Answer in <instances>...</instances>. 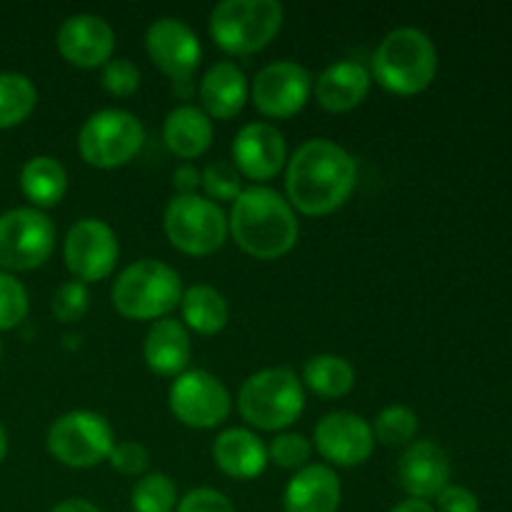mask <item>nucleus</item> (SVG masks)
<instances>
[{"label": "nucleus", "instance_id": "obj_1", "mask_svg": "<svg viewBox=\"0 0 512 512\" xmlns=\"http://www.w3.org/2000/svg\"><path fill=\"white\" fill-rule=\"evenodd\" d=\"M355 183L358 165L335 140H305L288 160V203L305 215H328L338 210L350 198Z\"/></svg>", "mask_w": 512, "mask_h": 512}, {"label": "nucleus", "instance_id": "obj_2", "mask_svg": "<svg viewBox=\"0 0 512 512\" xmlns=\"http://www.w3.org/2000/svg\"><path fill=\"white\" fill-rule=\"evenodd\" d=\"M228 230L245 253L260 260L290 253L300 233L293 205L265 185H250L235 198Z\"/></svg>", "mask_w": 512, "mask_h": 512}, {"label": "nucleus", "instance_id": "obj_3", "mask_svg": "<svg viewBox=\"0 0 512 512\" xmlns=\"http://www.w3.org/2000/svg\"><path fill=\"white\" fill-rule=\"evenodd\" d=\"M373 73L385 90L415 95L428 88L438 73V53L423 30L395 28L380 40L373 55Z\"/></svg>", "mask_w": 512, "mask_h": 512}, {"label": "nucleus", "instance_id": "obj_4", "mask_svg": "<svg viewBox=\"0 0 512 512\" xmlns=\"http://www.w3.org/2000/svg\"><path fill=\"white\" fill-rule=\"evenodd\" d=\"M183 298L180 275L160 260L145 258L128 265L113 283V305L123 318L158 320Z\"/></svg>", "mask_w": 512, "mask_h": 512}, {"label": "nucleus", "instance_id": "obj_5", "mask_svg": "<svg viewBox=\"0 0 512 512\" xmlns=\"http://www.w3.org/2000/svg\"><path fill=\"white\" fill-rule=\"evenodd\" d=\"M305 390L290 368H265L250 375L238 393V410L260 430H283L300 418Z\"/></svg>", "mask_w": 512, "mask_h": 512}, {"label": "nucleus", "instance_id": "obj_6", "mask_svg": "<svg viewBox=\"0 0 512 512\" xmlns=\"http://www.w3.org/2000/svg\"><path fill=\"white\" fill-rule=\"evenodd\" d=\"M283 18L278 0H223L210 13V35L228 53L248 55L278 35Z\"/></svg>", "mask_w": 512, "mask_h": 512}, {"label": "nucleus", "instance_id": "obj_7", "mask_svg": "<svg viewBox=\"0 0 512 512\" xmlns=\"http://www.w3.org/2000/svg\"><path fill=\"white\" fill-rule=\"evenodd\" d=\"M145 128L138 115L120 108H103L90 115L78 135L83 160L95 168H120L140 153Z\"/></svg>", "mask_w": 512, "mask_h": 512}, {"label": "nucleus", "instance_id": "obj_8", "mask_svg": "<svg viewBox=\"0 0 512 512\" xmlns=\"http://www.w3.org/2000/svg\"><path fill=\"white\" fill-rule=\"evenodd\" d=\"M165 235L188 255H210L228 238L223 208L205 195H175L163 215Z\"/></svg>", "mask_w": 512, "mask_h": 512}, {"label": "nucleus", "instance_id": "obj_9", "mask_svg": "<svg viewBox=\"0 0 512 512\" xmlns=\"http://www.w3.org/2000/svg\"><path fill=\"white\" fill-rule=\"evenodd\" d=\"M115 445L108 420L93 410H70L48 430V450L68 468H93L110 458Z\"/></svg>", "mask_w": 512, "mask_h": 512}, {"label": "nucleus", "instance_id": "obj_10", "mask_svg": "<svg viewBox=\"0 0 512 512\" xmlns=\"http://www.w3.org/2000/svg\"><path fill=\"white\" fill-rule=\"evenodd\" d=\"M55 248V225L43 210L13 208L0 213V268L5 273L40 268Z\"/></svg>", "mask_w": 512, "mask_h": 512}, {"label": "nucleus", "instance_id": "obj_11", "mask_svg": "<svg viewBox=\"0 0 512 512\" xmlns=\"http://www.w3.org/2000/svg\"><path fill=\"white\" fill-rule=\"evenodd\" d=\"M168 405L183 425L208 430L230 415V393L208 370H185L170 385Z\"/></svg>", "mask_w": 512, "mask_h": 512}, {"label": "nucleus", "instance_id": "obj_12", "mask_svg": "<svg viewBox=\"0 0 512 512\" xmlns=\"http://www.w3.org/2000/svg\"><path fill=\"white\" fill-rule=\"evenodd\" d=\"M118 238L115 230L100 218H80L68 228L63 258L70 273L80 283H95L113 273L118 263Z\"/></svg>", "mask_w": 512, "mask_h": 512}, {"label": "nucleus", "instance_id": "obj_13", "mask_svg": "<svg viewBox=\"0 0 512 512\" xmlns=\"http://www.w3.org/2000/svg\"><path fill=\"white\" fill-rule=\"evenodd\" d=\"M313 93V75L295 60H275L265 65L253 80L255 108L268 118H290L308 103Z\"/></svg>", "mask_w": 512, "mask_h": 512}, {"label": "nucleus", "instance_id": "obj_14", "mask_svg": "<svg viewBox=\"0 0 512 512\" xmlns=\"http://www.w3.org/2000/svg\"><path fill=\"white\" fill-rule=\"evenodd\" d=\"M145 48L150 60L163 70L165 75L183 83L200 65V40L195 30L180 18H158L145 33Z\"/></svg>", "mask_w": 512, "mask_h": 512}, {"label": "nucleus", "instance_id": "obj_15", "mask_svg": "<svg viewBox=\"0 0 512 512\" xmlns=\"http://www.w3.org/2000/svg\"><path fill=\"white\" fill-rule=\"evenodd\" d=\"M315 448L325 460L343 468L363 465L373 455V425L355 413H328L315 425Z\"/></svg>", "mask_w": 512, "mask_h": 512}, {"label": "nucleus", "instance_id": "obj_16", "mask_svg": "<svg viewBox=\"0 0 512 512\" xmlns=\"http://www.w3.org/2000/svg\"><path fill=\"white\" fill-rule=\"evenodd\" d=\"M450 460L438 443L418 440L405 448L395 465V483L413 500L438 498L440 490L448 488Z\"/></svg>", "mask_w": 512, "mask_h": 512}, {"label": "nucleus", "instance_id": "obj_17", "mask_svg": "<svg viewBox=\"0 0 512 512\" xmlns=\"http://www.w3.org/2000/svg\"><path fill=\"white\" fill-rule=\"evenodd\" d=\"M58 50L68 63L78 68L105 65L113 55L115 33L105 18L95 13H75L58 28Z\"/></svg>", "mask_w": 512, "mask_h": 512}, {"label": "nucleus", "instance_id": "obj_18", "mask_svg": "<svg viewBox=\"0 0 512 512\" xmlns=\"http://www.w3.org/2000/svg\"><path fill=\"white\" fill-rule=\"evenodd\" d=\"M285 158H288L285 138L275 125L248 123L235 135L233 165L250 180H270L278 175Z\"/></svg>", "mask_w": 512, "mask_h": 512}, {"label": "nucleus", "instance_id": "obj_19", "mask_svg": "<svg viewBox=\"0 0 512 512\" xmlns=\"http://www.w3.org/2000/svg\"><path fill=\"white\" fill-rule=\"evenodd\" d=\"M340 480L328 465H305L288 483L283 495L285 512H338Z\"/></svg>", "mask_w": 512, "mask_h": 512}, {"label": "nucleus", "instance_id": "obj_20", "mask_svg": "<svg viewBox=\"0 0 512 512\" xmlns=\"http://www.w3.org/2000/svg\"><path fill=\"white\" fill-rule=\"evenodd\" d=\"M250 95L248 78L233 60H220L200 80V100L208 118L228 120L243 110Z\"/></svg>", "mask_w": 512, "mask_h": 512}, {"label": "nucleus", "instance_id": "obj_21", "mask_svg": "<svg viewBox=\"0 0 512 512\" xmlns=\"http://www.w3.org/2000/svg\"><path fill=\"white\" fill-rule=\"evenodd\" d=\"M315 98L330 113H345L363 103L370 90V73L358 60L328 65L313 83Z\"/></svg>", "mask_w": 512, "mask_h": 512}, {"label": "nucleus", "instance_id": "obj_22", "mask_svg": "<svg viewBox=\"0 0 512 512\" xmlns=\"http://www.w3.org/2000/svg\"><path fill=\"white\" fill-rule=\"evenodd\" d=\"M213 458L225 475L235 480H253L268 465V448L245 428H228L215 438Z\"/></svg>", "mask_w": 512, "mask_h": 512}, {"label": "nucleus", "instance_id": "obj_23", "mask_svg": "<svg viewBox=\"0 0 512 512\" xmlns=\"http://www.w3.org/2000/svg\"><path fill=\"white\" fill-rule=\"evenodd\" d=\"M145 363L158 375H180L190 360V335L178 320H155L145 335Z\"/></svg>", "mask_w": 512, "mask_h": 512}, {"label": "nucleus", "instance_id": "obj_24", "mask_svg": "<svg viewBox=\"0 0 512 512\" xmlns=\"http://www.w3.org/2000/svg\"><path fill=\"white\" fill-rule=\"evenodd\" d=\"M163 138L178 158H198L213 143V120L195 105H178L165 118Z\"/></svg>", "mask_w": 512, "mask_h": 512}, {"label": "nucleus", "instance_id": "obj_25", "mask_svg": "<svg viewBox=\"0 0 512 512\" xmlns=\"http://www.w3.org/2000/svg\"><path fill=\"white\" fill-rule=\"evenodd\" d=\"M20 188L35 208H50L63 200L68 190V173L53 155H35L20 170Z\"/></svg>", "mask_w": 512, "mask_h": 512}, {"label": "nucleus", "instance_id": "obj_26", "mask_svg": "<svg viewBox=\"0 0 512 512\" xmlns=\"http://www.w3.org/2000/svg\"><path fill=\"white\" fill-rule=\"evenodd\" d=\"M180 308H183L185 325L200 335L220 333L228 323V300L213 285H193L183 290Z\"/></svg>", "mask_w": 512, "mask_h": 512}, {"label": "nucleus", "instance_id": "obj_27", "mask_svg": "<svg viewBox=\"0 0 512 512\" xmlns=\"http://www.w3.org/2000/svg\"><path fill=\"white\" fill-rule=\"evenodd\" d=\"M303 380L320 398H343L353 390L355 370L345 358L333 353L315 355L305 363Z\"/></svg>", "mask_w": 512, "mask_h": 512}, {"label": "nucleus", "instance_id": "obj_28", "mask_svg": "<svg viewBox=\"0 0 512 512\" xmlns=\"http://www.w3.org/2000/svg\"><path fill=\"white\" fill-rule=\"evenodd\" d=\"M38 90L23 73H0V128H13L33 113Z\"/></svg>", "mask_w": 512, "mask_h": 512}, {"label": "nucleus", "instance_id": "obj_29", "mask_svg": "<svg viewBox=\"0 0 512 512\" xmlns=\"http://www.w3.org/2000/svg\"><path fill=\"white\" fill-rule=\"evenodd\" d=\"M175 503H178V488L165 473L143 475L130 495L133 512H173Z\"/></svg>", "mask_w": 512, "mask_h": 512}, {"label": "nucleus", "instance_id": "obj_30", "mask_svg": "<svg viewBox=\"0 0 512 512\" xmlns=\"http://www.w3.org/2000/svg\"><path fill=\"white\" fill-rule=\"evenodd\" d=\"M418 433V415L408 405H388L378 413L373 425V435L388 448H403Z\"/></svg>", "mask_w": 512, "mask_h": 512}, {"label": "nucleus", "instance_id": "obj_31", "mask_svg": "<svg viewBox=\"0 0 512 512\" xmlns=\"http://www.w3.org/2000/svg\"><path fill=\"white\" fill-rule=\"evenodd\" d=\"M200 185L208 193V200H233L243 193V185H240V173L233 163L228 160H213V163L205 165V170L200 173Z\"/></svg>", "mask_w": 512, "mask_h": 512}, {"label": "nucleus", "instance_id": "obj_32", "mask_svg": "<svg viewBox=\"0 0 512 512\" xmlns=\"http://www.w3.org/2000/svg\"><path fill=\"white\" fill-rule=\"evenodd\" d=\"M28 315V290L15 275L0 270V330H13Z\"/></svg>", "mask_w": 512, "mask_h": 512}, {"label": "nucleus", "instance_id": "obj_33", "mask_svg": "<svg viewBox=\"0 0 512 512\" xmlns=\"http://www.w3.org/2000/svg\"><path fill=\"white\" fill-rule=\"evenodd\" d=\"M313 445L305 435L300 433H283L268 445V460H273L278 468L285 470H300L308 465Z\"/></svg>", "mask_w": 512, "mask_h": 512}, {"label": "nucleus", "instance_id": "obj_34", "mask_svg": "<svg viewBox=\"0 0 512 512\" xmlns=\"http://www.w3.org/2000/svg\"><path fill=\"white\" fill-rule=\"evenodd\" d=\"M90 295L88 285L80 283V280H68V283L60 285L53 295V315L63 323H73V320H80L88 310Z\"/></svg>", "mask_w": 512, "mask_h": 512}, {"label": "nucleus", "instance_id": "obj_35", "mask_svg": "<svg viewBox=\"0 0 512 512\" xmlns=\"http://www.w3.org/2000/svg\"><path fill=\"white\" fill-rule=\"evenodd\" d=\"M100 80H103V88L113 95H130L138 90L140 85V70L133 60L128 58H110L108 63L103 65V73H100Z\"/></svg>", "mask_w": 512, "mask_h": 512}, {"label": "nucleus", "instance_id": "obj_36", "mask_svg": "<svg viewBox=\"0 0 512 512\" xmlns=\"http://www.w3.org/2000/svg\"><path fill=\"white\" fill-rule=\"evenodd\" d=\"M108 460L113 470H118L120 475H143L150 465V453L143 443L125 440V443L113 445Z\"/></svg>", "mask_w": 512, "mask_h": 512}, {"label": "nucleus", "instance_id": "obj_37", "mask_svg": "<svg viewBox=\"0 0 512 512\" xmlns=\"http://www.w3.org/2000/svg\"><path fill=\"white\" fill-rule=\"evenodd\" d=\"M178 512H238L220 490L195 488L178 500Z\"/></svg>", "mask_w": 512, "mask_h": 512}, {"label": "nucleus", "instance_id": "obj_38", "mask_svg": "<svg viewBox=\"0 0 512 512\" xmlns=\"http://www.w3.org/2000/svg\"><path fill=\"white\" fill-rule=\"evenodd\" d=\"M435 512H480V503L468 488L448 485L438 495V510Z\"/></svg>", "mask_w": 512, "mask_h": 512}, {"label": "nucleus", "instance_id": "obj_39", "mask_svg": "<svg viewBox=\"0 0 512 512\" xmlns=\"http://www.w3.org/2000/svg\"><path fill=\"white\" fill-rule=\"evenodd\" d=\"M173 185L180 190L178 195H193L195 188L200 185V170L190 163L180 165L173 173Z\"/></svg>", "mask_w": 512, "mask_h": 512}, {"label": "nucleus", "instance_id": "obj_40", "mask_svg": "<svg viewBox=\"0 0 512 512\" xmlns=\"http://www.w3.org/2000/svg\"><path fill=\"white\" fill-rule=\"evenodd\" d=\"M50 512H100V508H95L93 503H88V500H83V498H70V500H63V503L55 505Z\"/></svg>", "mask_w": 512, "mask_h": 512}, {"label": "nucleus", "instance_id": "obj_41", "mask_svg": "<svg viewBox=\"0 0 512 512\" xmlns=\"http://www.w3.org/2000/svg\"><path fill=\"white\" fill-rule=\"evenodd\" d=\"M390 512H435V508L428 503V500H413V498H410V500H403V503L395 505V508Z\"/></svg>", "mask_w": 512, "mask_h": 512}, {"label": "nucleus", "instance_id": "obj_42", "mask_svg": "<svg viewBox=\"0 0 512 512\" xmlns=\"http://www.w3.org/2000/svg\"><path fill=\"white\" fill-rule=\"evenodd\" d=\"M5 453H8V433H5L3 423H0V463L5 460Z\"/></svg>", "mask_w": 512, "mask_h": 512}, {"label": "nucleus", "instance_id": "obj_43", "mask_svg": "<svg viewBox=\"0 0 512 512\" xmlns=\"http://www.w3.org/2000/svg\"><path fill=\"white\" fill-rule=\"evenodd\" d=\"M0 355H3V345H0Z\"/></svg>", "mask_w": 512, "mask_h": 512}]
</instances>
